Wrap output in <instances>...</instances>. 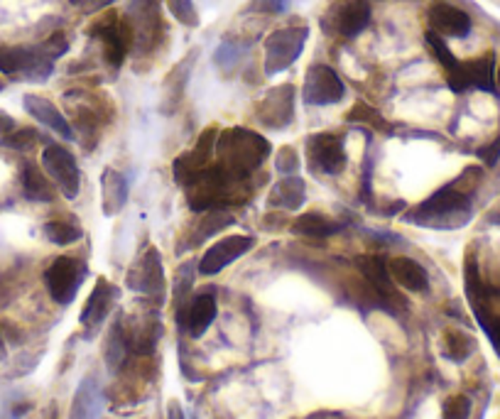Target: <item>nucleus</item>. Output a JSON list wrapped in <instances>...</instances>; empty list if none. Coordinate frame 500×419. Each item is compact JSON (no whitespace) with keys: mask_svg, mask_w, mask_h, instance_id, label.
I'll list each match as a JSON object with an SVG mask.
<instances>
[{"mask_svg":"<svg viewBox=\"0 0 500 419\" xmlns=\"http://www.w3.org/2000/svg\"><path fill=\"white\" fill-rule=\"evenodd\" d=\"M289 5V0H253L250 10H258V13H270V15H279L285 13Z\"/></svg>","mask_w":500,"mask_h":419,"instance_id":"ea45409f","label":"nucleus"},{"mask_svg":"<svg viewBox=\"0 0 500 419\" xmlns=\"http://www.w3.org/2000/svg\"><path fill=\"white\" fill-rule=\"evenodd\" d=\"M39 47H42V52H45L49 59H59L62 54H67L69 42H67V38H64V32H54V35L45 39Z\"/></svg>","mask_w":500,"mask_h":419,"instance_id":"4c0bfd02","label":"nucleus"},{"mask_svg":"<svg viewBox=\"0 0 500 419\" xmlns=\"http://www.w3.org/2000/svg\"><path fill=\"white\" fill-rule=\"evenodd\" d=\"M275 170H278L279 174H285V177H289V174H297L299 155L295 153L292 147H282V150L275 155Z\"/></svg>","mask_w":500,"mask_h":419,"instance_id":"e433bc0d","label":"nucleus"},{"mask_svg":"<svg viewBox=\"0 0 500 419\" xmlns=\"http://www.w3.org/2000/svg\"><path fill=\"white\" fill-rule=\"evenodd\" d=\"M371 3L368 0H334V5L321 18V25L327 32L341 35V38H356L371 22Z\"/></svg>","mask_w":500,"mask_h":419,"instance_id":"423d86ee","label":"nucleus"},{"mask_svg":"<svg viewBox=\"0 0 500 419\" xmlns=\"http://www.w3.org/2000/svg\"><path fill=\"white\" fill-rule=\"evenodd\" d=\"M473 351H476V341L469 334H463V331H446L444 334V353L454 363H463Z\"/></svg>","mask_w":500,"mask_h":419,"instance_id":"bb28decb","label":"nucleus"},{"mask_svg":"<svg viewBox=\"0 0 500 419\" xmlns=\"http://www.w3.org/2000/svg\"><path fill=\"white\" fill-rule=\"evenodd\" d=\"M449 88L456 94H463L469 88H481L488 94H496V59L493 54H486L473 62H462L456 71L446 74Z\"/></svg>","mask_w":500,"mask_h":419,"instance_id":"9d476101","label":"nucleus"},{"mask_svg":"<svg viewBox=\"0 0 500 419\" xmlns=\"http://www.w3.org/2000/svg\"><path fill=\"white\" fill-rule=\"evenodd\" d=\"M216 312H219V306H216L213 292H199L179 309V324L192 339H202L206 329L213 324Z\"/></svg>","mask_w":500,"mask_h":419,"instance_id":"2eb2a0df","label":"nucleus"},{"mask_svg":"<svg viewBox=\"0 0 500 419\" xmlns=\"http://www.w3.org/2000/svg\"><path fill=\"white\" fill-rule=\"evenodd\" d=\"M307 197V184L297 174H289L285 180H279L268 194V204L272 209H285V211H297L304 204Z\"/></svg>","mask_w":500,"mask_h":419,"instance_id":"4be33fe9","label":"nucleus"},{"mask_svg":"<svg viewBox=\"0 0 500 419\" xmlns=\"http://www.w3.org/2000/svg\"><path fill=\"white\" fill-rule=\"evenodd\" d=\"M12 130H15V121H12L8 113H3V111H0V140H3L5 135L12 133Z\"/></svg>","mask_w":500,"mask_h":419,"instance_id":"79ce46f5","label":"nucleus"},{"mask_svg":"<svg viewBox=\"0 0 500 419\" xmlns=\"http://www.w3.org/2000/svg\"><path fill=\"white\" fill-rule=\"evenodd\" d=\"M167 5H170V13H172L174 18L179 20L182 25H187V28H199V13L194 8L192 0H167Z\"/></svg>","mask_w":500,"mask_h":419,"instance_id":"473e14b6","label":"nucleus"},{"mask_svg":"<svg viewBox=\"0 0 500 419\" xmlns=\"http://www.w3.org/2000/svg\"><path fill=\"white\" fill-rule=\"evenodd\" d=\"M0 91H3V84H0Z\"/></svg>","mask_w":500,"mask_h":419,"instance_id":"09e8293b","label":"nucleus"},{"mask_svg":"<svg viewBox=\"0 0 500 419\" xmlns=\"http://www.w3.org/2000/svg\"><path fill=\"white\" fill-rule=\"evenodd\" d=\"M309 39L307 25H289L270 32L265 38V74L278 77L285 69H289L304 52Z\"/></svg>","mask_w":500,"mask_h":419,"instance_id":"7ed1b4c3","label":"nucleus"},{"mask_svg":"<svg viewBox=\"0 0 500 419\" xmlns=\"http://www.w3.org/2000/svg\"><path fill=\"white\" fill-rule=\"evenodd\" d=\"M128 351H130V339H128V334H125L123 322H116L113 329H111V334H108L106 351H104V356H106L108 371L111 373L121 371V368H123L125 358H128Z\"/></svg>","mask_w":500,"mask_h":419,"instance_id":"393cba45","label":"nucleus"},{"mask_svg":"<svg viewBox=\"0 0 500 419\" xmlns=\"http://www.w3.org/2000/svg\"><path fill=\"white\" fill-rule=\"evenodd\" d=\"M427 20H429V29L442 35V38H466L471 32V15L466 10L456 8L452 3H434L429 13H427Z\"/></svg>","mask_w":500,"mask_h":419,"instance_id":"dca6fc26","label":"nucleus"},{"mask_svg":"<svg viewBox=\"0 0 500 419\" xmlns=\"http://www.w3.org/2000/svg\"><path fill=\"white\" fill-rule=\"evenodd\" d=\"M219 167L231 174L233 180H246L268 160L270 143L248 128H231L216 143Z\"/></svg>","mask_w":500,"mask_h":419,"instance_id":"f03ea898","label":"nucleus"},{"mask_svg":"<svg viewBox=\"0 0 500 419\" xmlns=\"http://www.w3.org/2000/svg\"><path fill=\"white\" fill-rule=\"evenodd\" d=\"M206 216L199 221V229H196V240L194 243H202V240L212 239L216 236L219 230H223L226 226H231L233 223V216L229 211L223 209H212V211H204Z\"/></svg>","mask_w":500,"mask_h":419,"instance_id":"cd10ccee","label":"nucleus"},{"mask_svg":"<svg viewBox=\"0 0 500 419\" xmlns=\"http://www.w3.org/2000/svg\"><path fill=\"white\" fill-rule=\"evenodd\" d=\"M128 180L123 174L113 167L104 170L101 177V201H104V214L106 216H116L125 209V201H128Z\"/></svg>","mask_w":500,"mask_h":419,"instance_id":"5701e85b","label":"nucleus"},{"mask_svg":"<svg viewBox=\"0 0 500 419\" xmlns=\"http://www.w3.org/2000/svg\"><path fill=\"white\" fill-rule=\"evenodd\" d=\"M476 155L481 157L483 164L493 167V164L500 160V138H498V140H493L491 145H486V147H479V153H476Z\"/></svg>","mask_w":500,"mask_h":419,"instance_id":"a19ab883","label":"nucleus"},{"mask_svg":"<svg viewBox=\"0 0 500 419\" xmlns=\"http://www.w3.org/2000/svg\"><path fill=\"white\" fill-rule=\"evenodd\" d=\"M91 35L101 39L104 57H106L108 64L116 69L121 67L128 57V49L133 45V32L128 28V22L118 20L116 15H106L91 28Z\"/></svg>","mask_w":500,"mask_h":419,"instance_id":"1a4fd4ad","label":"nucleus"},{"mask_svg":"<svg viewBox=\"0 0 500 419\" xmlns=\"http://www.w3.org/2000/svg\"><path fill=\"white\" fill-rule=\"evenodd\" d=\"M22 191H25V197L29 201H39V204L52 201V187H49L45 174L35 164H25L22 167Z\"/></svg>","mask_w":500,"mask_h":419,"instance_id":"a878e982","label":"nucleus"},{"mask_svg":"<svg viewBox=\"0 0 500 419\" xmlns=\"http://www.w3.org/2000/svg\"><path fill=\"white\" fill-rule=\"evenodd\" d=\"M42 167L49 174V180L54 181L59 191L67 199H77L79 189H81V172L74 160V155L69 153L62 145H47L42 150Z\"/></svg>","mask_w":500,"mask_h":419,"instance_id":"0eeeda50","label":"nucleus"},{"mask_svg":"<svg viewBox=\"0 0 500 419\" xmlns=\"http://www.w3.org/2000/svg\"><path fill=\"white\" fill-rule=\"evenodd\" d=\"M388 272L393 277V282L397 287H403L407 292H414V295H422L429 289V275L417 260L412 257H390L388 260Z\"/></svg>","mask_w":500,"mask_h":419,"instance_id":"a211bd4d","label":"nucleus"},{"mask_svg":"<svg viewBox=\"0 0 500 419\" xmlns=\"http://www.w3.org/2000/svg\"><path fill=\"white\" fill-rule=\"evenodd\" d=\"M118 299V287H113L108 280L98 277L94 292L88 295L87 305L81 309V326L87 331H96L98 326L104 324L111 314V309Z\"/></svg>","mask_w":500,"mask_h":419,"instance_id":"f3484780","label":"nucleus"},{"mask_svg":"<svg viewBox=\"0 0 500 419\" xmlns=\"http://www.w3.org/2000/svg\"><path fill=\"white\" fill-rule=\"evenodd\" d=\"M192 285H194V265L192 263H184L179 270H177V280H174V299H177V306L182 309L184 302L192 295Z\"/></svg>","mask_w":500,"mask_h":419,"instance_id":"7c9ffc66","label":"nucleus"},{"mask_svg":"<svg viewBox=\"0 0 500 419\" xmlns=\"http://www.w3.org/2000/svg\"><path fill=\"white\" fill-rule=\"evenodd\" d=\"M424 39H427V45H429V49L434 52V57L439 59V64H442L446 74H452V71H456V69H459V64H462V62L454 57L452 49L446 47V42H444L442 35H437V32H432V29H427Z\"/></svg>","mask_w":500,"mask_h":419,"instance_id":"c756f323","label":"nucleus"},{"mask_svg":"<svg viewBox=\"0 0 500 419\" xmlns=\"http://www.w3.org/2000/svg\"><path fill=\"white\" fill-rule=\"evenodd\" d=\"M476 314H479V319H481V326L486 329L488 339H491L493 348H496L500 356V319H491L486 312H476Z\"/></svg>","mask_w":500,"mask_h":419,"instance_id":"58836bf2","label":"nucleus"},{"mask_svg":"<svg viewBox=\"0 0 500 419\" xmlns=\"http://www.w3.org/2000/svg\"><path fill=\"white\" fill-rule=\"evenodd\" d=\"M255 118L272 130H282L295 118V88L289 84L278 86L260 98L255 105Z\"/></svg>","mask_w":500,"mask_h":419,"instance_id":"ddd939ff","label":"nucleus"},{"mask_svg":"<svg viewBox=\"0 0 500 419\" xmlns=\"http://www.w3.org/2000/svg\"><path fill=\"white\" fill-rule=\"evenodd\" d=\"M104 412V390L101 382L88 375L77 388L74 402H71V419H101Z\"/></svg>","mask_w":500,"mask_h":419,"instance_id":"412c9836","label":"nucleus"},{"mask_svg":"<svg viewBox=\"0 0 500 419\" xmlns=\"http://www.w3.org/2000/svg\"><path fill=\"white\" fill-rule=\"evenodd\" d=\"M38 143V133L32 128H22V130H12L10 135H5L0 145H5L10 150H18V153H25L32 145Z\"/></svg>","mask_w":500,"mask_h":419,"instance_id":"72a5a7b5","label":"nucleus"},{"mask_svg":"<svg viewBox=\"0 0 500 419\" xmlns=\"http://www.w3.org/2000/svg\"><path fill=\"white\" fill-rule=\"evenodd\" d=\"M241 57H243L241 45H236V42H223L221 47L216 49V54H213V62H216V67H219V69L229 71V69L238 67Z\"/></svg>","mask_w":500,"mask_h":419,"instance_id":"2f4dec72","label":"nucleus"},{"mask_svg":"<svg viewBox=\"0 0 500 419\" xmlns=\"http://www.w3.org/2000/svg\"><path fill=\"white\" fill-rule=\"evenodd\" d=\"M128 287L147 297H164V270L160 250L147 248L145 256L128 270Z\"/></svg>","mask_w":500,"mask_h":419,"instance_id":"9b49d317","label":"nucleus"},{"mask_svg":"<svg viewBox=\"0 0 500 419\" xmlns=\"http://www.w3.org/2000/svg\"><path fill=\"white\" fill-rule=\"evenodd\" d=\"M304 104L309 105H334L344 101L346 86L329 64H312L304 74Z\"/></svg>","mask_w":500,"mask_h":419,"instance_id":"6e6552de","label":"nucleus"},{"mask_svg":"<svg viewBox=\"0 0 500 419\" xmlns=\"http://www.w3.org/2000/svg\"><path fill=\"white\" fill-rule=\"evenodd\" d=\"M42 233L54 246H71V243H77L84 236V230L79 229L77 223H69V221H49V223H45Z\"/></svg>","mask_w":500,"mask_h":419,"instance_id":"c85d7f7f","label":"nucleus"},{"mask_svg":"<svg viewBox=\"0 0 500 419\" xmlns=\"http://www.w3.org/2000/svg\"><path fill=\"white\" fill-rule=\"evenodd\" d=\"M22 104H25V111H28L38 123L47 125L49 130H54L59 138H64V140H71V138H74V130H71L69 121L62 115V111H59L52 101L42 98V96L28 94L22 98Z\"/></svg>","mask_w":500,"mask_h":419,"instance_id":"6ab92c4d","label":"nucleus"},{"mask_svg":"<svg viewBox=\"0 0 500 419\" xmlns=\"http://www.w3.org/2000/svg\"><path fill=\"white\" fill-rule=\"evenodd\" d=\"M84 277H87V267L81 265L77 257L62 256L45 270V285L49 289V297L57 305H71L81 289Z\"/></svg>","mask_w":500,"mask_h":419,"instance_id":"39448f33","label":"nucleus"},{"mask_svg":"<svg viewBox=\"0 0 500 419\" xmlns=\"http://www.w3.org/2000/svg\"><path fill=\"white\" fill-rule=\"evenodd\" d=\"M307 160L321 174H341L346 167V153H344V143L337 135L331 133H317L307 138Z\"/></svg>","mask_w":500,"mask_h":419,"instance_id":"f8f14e48","label":"nucleus"},{"mask_svg":"<svg viewBox=\"0 0 500 419\" xmlns=\"http://www.w3.org/2000/svg\"><path fill=\"white\" fill-rule=\"evenodd\" d=\"M476 172L479 170L471 167V170L463 172L459 180H454L452 184L434 191L429 199L407 211L404 221L414 223V226H427V229H462V226H466L473 214L471 191L479 184V180H469Z\"/></svg>","mask_w":500,"mask_h":419,"instance_id":"f257e3e1","label":"nucleus"},{"mask_svg":"<svg viewBox=\"0 0 500 419\" xmlns=\"http://www.w3.org/2000/svg\"><path fill=\"white\" fill-rule=\"evenodd\" d=\"M348 121H351V123H358V121H363V123H371L373 128H378V130H388V125H385V121L380 118V113H378L375 108H371L368 104H363V101H361V104H356V108H354V111L348 113Z\"/></svg>","mask_w":500,"mask_h":419,"instance_id":"f704fd0d","label":"nucleus"},{"mask_svg":"<svg viewBox=\"0 0 500 419\" xmlns=\"http://www.w3.org/2000/svg\"><path fill=\"white\" fill-rule=\"evenodd\" d=\"M111 3H113V0H98V5H101V8H104V5H111Z\"/></svg>","mask_w":500,"mask_h":419,"instance_id":"a18cd8bd","label":"nucleus"},{"mask_svg":"<svg viewBox=\"0 0 500 419\" xmlns=\"http://www.w3.org/2000/svg\"><path fill=\"white\" fill-rule=\"evenodd\" d=\"M5 358V339H3V334H0V361Z\"/></svg>","mask_w":500,"mask_h":419,"instance_id":"c03bdc74","label":"nucleus"},{"mask_svg":"<svg viewBox=\"0 0 500 419\" xmlns=\"http://www.w3.org/2000/svg\"><path fill=\"white\" fill-rule=\"evenodd\" d=\"M71 3H81V0H71Z\"/></svg>","mask_w":500,"mask_h":419,"instance_id":"de8ad7c7","label":"nucleus"},{"mask_svg":"<svg viewBox=\"0 0 500 419\" xmlns=\"http://www.w3.org/2000/svg\"><path fill=\"white\" fill-rule=\"evenodd\" d=\"M361 275L366 277L371 287H373L378 295L383 297L385 302H400V297L395 292V282L390 272H388V260L378 256H361L356 260Z\"/></svg>","mask_w":500,"mask_h":419,"instance_id":"aec40b11","label":"nucleus"},{"mask_svg":"<svg viewBox=\"0 0 500 419\" xmlns=\"http://www.w3.org/2000/svg\"><path fill=\"white\" fill-rule=\"evenodd\" d=\"M341 229H344L341 223L327 219L321 214H304V216H299L292 223V233L295 236H304V239H329V236H334Z\"/></svg>","mask_w":500,"mask_h":419,"instance_id":"b1692460","label":"nucleus"},{"mask_svg":"<svg viewBox=\"0 0 500 419\" xmlns=\"http://www.w3.org/2000/svg\"><path fill=\"white\" fill-rule=\"evenodd\" d=\"M498 88H500V69H498Z\"/></svg>","mask_w":500,"mask_h":419,"instance_id":"49530a36","label":"nucleus"},{"mask_svg":"<svg viewBox=\"0 0 500 419\" xmlns=\"http://www.w3.org/2000/svg\"><path fill=\"white\" fill-rule=\"evenodd\" d=\"M0 71L28 81H47L54 71V59H49L42 47L0 49Z\"/></svg>","mask_w":500,"mask_h":419,"instance_id":"20e7f679","label":"nucleus"},{"mask_svg":"<svg viewBox=\"0 0 500 419\" xmlns=\"http://www.w3.org/2000/svg\"><path fill=\"white\" fill-rule=\"evenodd\" d=\"M253 246H255V240L248 239V236H229V239L216 240L212 248L204 253L202 260H199V272L206 277L219 275L223 267L236 263V260L246 256Z\"/></svg>","mask_w":500,"mask_h":419,"instance_id":"4468645a","label":"nucleus"},{"mask_svg":"<svg viewBox=\"0 0 500 419\" xmlns=\"http://www.w3.org/2000/svg\"><path fill=\"white\" fill-rule=\"evenodd\" d=\"M167 419H187L184 417L182 405H179L177 400H172L170 405H167Z\"/></svg>","mask_w":500,"mask_h":419,"instance_id":"37998d69","label":"nucleus"},{"mask_svg":"<svg viewBox=\"0 0 500 419\" xmlns=\"http://www.w3.org/2000/svg\"><path fill=\"white\" fill-rule=\"evenodd\" d=\"M471 417V400L466 395H454L444 402V419H469Z\"/></svg>","mask_w":500,"mask_h":419,"instance_id":"c9c22d12","label":"nucleus"}]
</instances>
